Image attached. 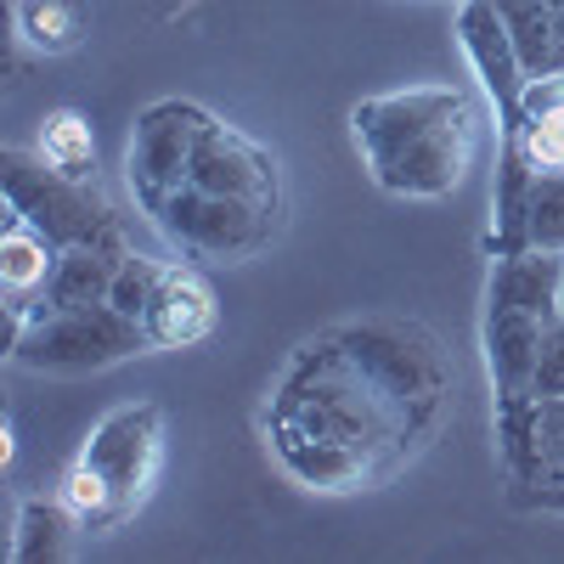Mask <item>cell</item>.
<instances>
[{
  "mask_svg": "<svg viewBox=\"0 0 564 564\" xmlns=\"http://www.w3.org/2000/svg\"><path fill=\"white\" fill-rule=\"evenodd\" d=\"M452 356L417 316L367 311L311 334L265 395V446L305 491H372L435 441Z\"/></svg>",
  "mask_w": 564,
  "mask_h": 564,
  "instance_id": "cell-1",
  "label": "cell"
},
{
  "mask_svg": "<svg viewBox=\"0 0 564 564\" xmlns=\"http://www.w3.org/2000/svg\"><path fill=\"white\" fill-rule=\"evenodd\" d=\"M130 193L193 265H243L282 231V170L238 124L164 97L130 130Z\"/></svg>",
  "mask_w": 564,
  "mask_h": 564,
  "instance_id": "cell-2",
  "label": "cell"
},
{
  "mask_svg": "<svg viewBox=\"0 0 564 564\" xmlns=\"http://www.w3.org/2000/svg\"><path fill=\"white\" fill-rule=\"evenodd\" d=\"M350 135L390 198H446L475 170L480 113L463 85H406L356 102Z\"/></svg>",
  "mask_w": 564,
  "mask_h": 564,
  "instance_id": "cell-3",
  "label": "cell"
},
{
  "mask_svg": "<svg viewBox=\"0 0 564 564\" xmlns=\"http://www.w3.org/2000/svg\"><path fill=\"white\" fill-rule=\"evenodd\" d=\"M164 475V406L159 401H124L108 417L90 423L79 441L68 475H63V502L79 520V531H119L148 508L153 486Z\"/></svg>",
  "mask_w": 564,
  "mask_h": 564,
  "instance_id": "cell-4",
  "label": "cell"
},
{
  "mask_svg": "<svg viewBox=\"0 0 564 564\" xmlns=\"http://www.w3.org/2000/svg\"><path fill=\"white\" fill-rule=\"evenodd\" d=\"M564 305V254H508L491 260V282H486V372L497 390V423L520 417L531 406V379H536V356H542V334L547 316Z\"/></svg>",
  "mask_w": 564,
  "mask_h": 564,
  "instance_id": "cell-5",
  "label": "cell"
},
{
  "mask_svg": "<svg viewBox=\"0 0 564 564\" xmlns=\"http://www.w3.org/2000/svg\"><path fill=\"white\" fill-rule=\"evenodd\" d=\"M0 186H7V209L34 220L57 249H74V243H124V220L97 193V181H74V175L52 170L40 153L7 148V153H0Z\"/></svg>",
  "mask_w": 564,
  "mask_h": 564,
  "instance_id": "cell-6",
  "label": "cell"
},
{
  "mask_svg": "<svg viewBox=\"0 0 564 564\" xmlns=\"http://www.w3.org/2000/svg\"><path fill=\"white\" fill-rule=\"evenodd\" d=\"M148 350H153L148 327L108 300L79 305V311H40L7 345L12 367H29V372H102Z\"/></svg>",
  "mask_w": 564,
  "mask_h": 564,
  "instance_id": "cell-7",
  "label": "cell"
},
{
  "mask_svg": "<svg viewBox=\"0 0 564 564\" xmlns=\"http://www.w3.org/2000/svg\"><path fill=\"white\" fill-rule=\"evenodd\" d=\"M457 40L468 63H475L486 97L497 108V130L502 141L520 135V113H525V90H531V74L520 68V52H513V40L497 18V0H463L457 7Z\"/></svg>",
  "mask_w": 564,
  "mask_h": 564,
  "instance_id": "cell-8",
  "label": "cell"
},
{
  "mask_svg": "<svg viewBox=\"0 0 564 564\" xmlns=\"http://www.w3.org/2000/svg\"><path fill=\"white\" fill-rule=\"evenodd\" d=\"M215 322H220V305H215V289H209L204 265L164 260L159 294H153L148 316H141L153 350H193V345H204L215 334Z\"/></svg>",
  "mask_w": 564,
  "mask_h": 564,
  "instance_id": "cell-9",
  "label": "cell"
},
{
  "mask_svg": "<svg viewBox=\"0 0 564 564\" xmlns=\"http://www.w3.org/2000/svg\"><path fill=\"white\" fill-rule=\"evenodd\" d=\"M63 249L45 238L34 220H23L18 209L7 215V231H0V294H7V316H12V339L45 311V289H52ZM7 339V345H12Z\"/></svg>",
  "mask_w": 564,
  "mask_h": 564,
  "instance_id": "cell-10",
  "label": "cell"
},
{
  "mask_svg": "<svg viewBox=\"0 0 564 564\" xmlns=\"http://www.w3.org/2000/svg\"><path fill=\"white\" fill-rule=\"evenodd\" d=\"M130 243H74L63 249L52 289H45V311H79V305H102L113 294V276L124 265Z\"/></svg>",
  "mask_w": 564,
  "mask_h": 564,
  "instance_id": "cell-11",
  "label": "cell"
},
{
  "mask_svg": "<svg viewBox=\"0 0 564 564\" xmlns=\"http://www.w3.org/2000/svg\"><path fill=\"white\" fill-rule=\"evenodd\" d=\"M497 441H502L508 480L531 475V468H547V463H564V401H531L520 417L497 423Z\"/></svg>",
  "mask_w": 564,
  "mask_h": 564,
  "instance_id": "cell-12",
  "label": "cell"
},
{
  "mask_svg": "<svg viewBox=\"0 0 564 564\" xmlns=\"http://www.w3.org/2000/svg\"><path fill=\"white\" fill-rule=\"evenodd\" d=\"M497 18L531 79H564V34L542 0H497Z\"/></svg>",
  "mask_w": 564,
  "mask_h": 564,
  "instance_id": "cell-13",
  "label": "cell"
},
{
  "mask_svg": "<svg viewBox=\"0 0 564 564\" xmlns=\"http://www.w3.org/2000/svg\"><path fill=\"white\" fill-rule=\"evenodd\" d=\"M18 40L40 57H68L90 40V0H18Z\"/></svg>",
  "mask_w": 564,
  "mask_h": 564,
  "instance_id": "cell-14",
  "label": "cell"
},
{
  "mask_svg": "<svg viewBox=\"0 0 564 564\" xmlns=\"http://www.w3.org/2000/svg\"><path fill=\"white\" fill-rule=\"evenodd\" d=\"M520 148L536 170L564 164V79H531L520 113Z\"/></svg>",
  "mask_w": 564,
  "mask_h": 564,
  "instance_id": "cell-15",
  "label": "cell"
},
{
  "mask_svg": "<svg viewBox=\"0 0 564 564\" xmlns=\"http://www.w3.org/2000/svg\"><path fill=\"white\" fill-rule=\"evenodd\" d=\"M79 531V520L68 513V502H45L29 497L18 508V531H12V564H45V558H68V536Z\"/></svg>",
  "mask_w": 564,
  "mask_h": 564,
  "instance_id": "cell-16",
  "label": "cell"
},
{
  "mask_svg": "<svg viewBox=\"0 0 564 564\" xmlns=\"http://www.w3.org/2000/svg\"><path fill=\"white\" fill-rule=\"evenodd\" d=\"M34 153H40L45 164H52V170L74 175V181H90V170H97V135H90L85 113L57 108V113H45V119H40V141H34Z\"/></svg>",
  "mask_w": 564,
  "mask_h": 564,
  "instance_id": "cell-17",
  "label": "cell"
},
{
  "mask_svg": "<svg viewBox=\"0 0 564 564\" xmlns=\"http://www.w3.org/2000/svg\"><path fill=\"white\" fill-rule=\"evenodd\" d=\"M525 249L564 254V164L536 170L525 186Z\"/></svg>",
  "mask_w": 564,
  "mask_h": 564,
  "instance_id": "cell-18",
  "label": "cell"
},
{
  "mask_svg": "<svg viewBox=\"0 0 564 564\" xmlns=\"http://www.w3.org/2000/svg\"><path fill=\"white\" fill-rule=\"evenodd\" d=\"M159 276H164V260H148V254H124V265H119V276H113V294H108V305H119L124 316H148V305H153V294H159Z\"/></svg>",
  "mask_w": 564,
  "mask_h": 564,
  "instance_id": "cell-19",
  "label": "cell"
},
{
  "mask_svg": "<svg viewBox=\"0 0 564 564\" xmlns=\"http://www.w3.org/2000/svg\"><path fill=\"white\" fill-rule=\"evenodd\" d=\"M531 401H564V305L547 316L542 356H536V379H531Z\"/></svg>",
  "mask_w": 564,
  "mask_h": 564,
  "instance_id": "cell-20",
  "label": "cell"
},
{
  "mask_svg": "<svg viewBox=\"0 0 564 564\" xmlns=\"http://www.w3.org/2000/svg\"><path fill=\"white\" fill-rule=\"evenodd\" d=\"M508 486H513V502H520V508H536V513H564V463L531 468V475L508 480Z\"/></svg>",
  "mask_w": 564,
  "mask_h": 564,
  "instance_id": "cell-21",
  "label": "cell"
},
{
  "mask_svg": "<svg viewBox=\"0 0 564 564\" xmlns=\"http://www.w3.org/2000/svg\"><path fill=\"white\" fill-rule=\"evenodd\" d=\"M542 7L553 12V23H558V34H564V0H542Z\"/></svg>",
  "mask_w": 564,
  "mask_h": 564,
  "instance_id": "cell-22",
  "label": "cell"
}]
</instances>
